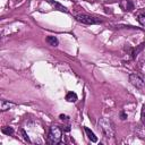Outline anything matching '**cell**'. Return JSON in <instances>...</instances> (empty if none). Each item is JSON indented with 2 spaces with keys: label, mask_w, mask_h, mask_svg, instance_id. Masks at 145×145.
<instances>
[{
  "label": "cell",
  "mask_w": 145,
  "mask_h": 145,
  "mask_svg": "<svg viewBox=\"0 0 145 145\" xmlns=\"http://www.w3.org/2000/svg\"><path fill=\"white\" fill-rule=\"evenodd\" d=\"M76 20L83 23V24H87V25H94V24H100L102 23V19L89 16V15H85V14H78L75 16Z\"/></svg>",
  "instance_id": "obj_3"
},
{
  "label": "cell",
  "mask_w": 145,
  "mask_h": 145,
  "mask_svg": "<svg viewBox=\"0 0 145 145\" xmlns=\"http://www.w3.org/2000/svg\"><path fill=\"white\" fill-rule=\"evenodd\" d=\"M84 129H85V133H86L88 139H89L91 142H93V143H96V142H97V137L95 136V134H94L89 128H87V127H84Z\"/></svg>",
  "instance_id": "obj_9"
},
{
  "label": "cell",
  "mask_w": 145,
  "mask_h": 145,
  "mask_svg": "<svg viewBox=\"0 0 145 145\" xmlns=\"http://www.w3.org/2000/svg\"><path fill=\"white\" fill-rule=\"evenodd\" d=\"M14 106H15V103H12V102H9V101H6V100H1L0 101V110L1 111L9 110V109H11Z\"/></svg>",
  "instance_id": "obj_8"
},
{
  "label": "cell",
  "mask_w": 145,
  "mask_h": 145,
  "mask_svg": "<svg viewBox=\"0 0 145 145\" xmlns=\"http://www.w3.org/2000/svg\"><path fill=\"white\" fill-rule=\"evenodd\" d=\"M1 131H2V134H5V135H12L14 133H15V130H14V128L12 127H2V129H1Z\"/></svg>",
  "instance_id": "obj_12"
},
{
  "label": "cell",
  "mask_w": 145,
  "mask_h": 145,
  "mask_svg": "<svg viewBox=\"0 0 145 145\" xmlns=\"http://www.w3.org/2000/svg\"><path fill=\"white\" fill-rule=\"evenodd\" d=\"M140 118H142V122L145 126V104L142 106V112H140Z\"/></svg>",
  "instance_id": "obj_15"
},
{
  "label": "cell",
  "mask_w": 145,
  "mask_h": 145,
  "mask_svg": "<svg viewBox=\"0 0 145 145\" xmlns=\"http://www.w3.org/2000/svg\"><path fill=\"white\" fill-rule=\"evenodd\" d=\"M97 128L105 138H112L114 136V125L108 118H100L97 121Z\"/></svg>",
  "instance_id": "obj_1"
},
{
  "label": "cell",
  "mask_w": 145,
  "mask_h": 145,
  "mask_svg": "<svg viewBox=\"0 0 145 145\" xmlns=\"http://www.w3.org/2000/svg\"><path fill=\"white\" fill-rule=\"evenodd\" d=\"M120 119H121V120H125V119H127V114H126L123 111H121V112H120Z\"/></svg>",
  "instance_id": "obj_16"
},
{
  "label": "cell",
  "mask_w": 145,
  "mask_h": 145,
  "mask_svg": "<svg viewBox=\"0 0 145 145\" xmlns=\"http://www.w3.org/2000/svg\"><path fill=\"white\" fill-rule=\"evenodd\" d=\"M20 133H22V135H23V138H24V140H26L27 143H31V139H29L28 135L26 134V131H25L24 129H20Z\"/></svg>",
  "instance_id": "obj_14"
},
{
  "label": "cell",
  "mask_w": 145,
  "mask_h": 145,
  "mask_svg": "<svg viewBox=\"0 0 145 145\" xmlns=\"http://www.w3.org/2000/svg\"><path fill=\"white\" fill-rule=\"evenodd\" d=\"M77 99H78V96H77V94L75 92H68L67 95H66V100L68 102H76Z\"/></svg>",
  "instance_id": "obj_10"
},
{
  "label": "cell",
  "mask_w": 145,
  "mask_h": 145,
  "mask_svg": "<svg viewBox=\"0 0 145 145\" xmlns=\"http://www.w3.org/2000/svg\"><path fill=\"white\" fill-rule=\"evenodd\" d=\"M144 45H145V44H144V43H142V44H139V46H138L137 49H133V53H131V57H133V58H136V57H137V54H138V53H139V52L143 50Z\"/></svg>",
  "instance_id": "obj_13"
},
{
  "label": "cell",
  "mask_w": 145,
  "mask_h": 145,
  "mask_svg": "<svg viewBox=\"0 0 145 145\" xmlns=\"http://www.w3.org/2000/svg\"><path fill=\"white\" fill-rule=\"evenodd\" d=\"M129 82L131 83L133 86H135L136 88H138V89H140L142 92L145 93V82H144V79L139 75L130 74L129 75Z\"/></svg>",
  "instance_id": "obj_4"
},
{
  "label": "cell",
  "mask_w": 145,
  "mask_h": 145,
  "mask_svg": "<svg viewBox=\"0 0 145 145\" xmlns=\"http://www.w3.org/2000/svg\"><path fill=\"white\" fill-rule=\"evenodd\" d=\"M119 7L122 9V11L130 12L135 9V5L131 0H119Z\"/></svg>",
  "instance_id": "obj_5"
},
{
  "label": "cell",
  "mask_w": 145,
  "mask_h": 145,
  "mask_svg": "<svg viewBox=\"0 0 145 145\" xmlns=\"http://www.w3.org/2000/svg\"><path fill=\"white\" fill-rule=\"evenodd\" d=\"M54 9H57V10H59V11H62V12H68V9L65 7V6H62L61 3H59V2H57V1H53V0H46Z\"/></svg>",
  "instance_id": "obj_7"
},
{
  "label": "cell",
  "mask_w": 145,
  "mask_h": 145,
  "mask_svg": "<svg viewBox=\"0 0 145 145\" xmlns=\"http://www.w3.org/2000/svg\"><path fill=\"white\" fill-rule=\"evenodd\" d=\"M135 16H136V18H137L138 23H139L142 26H144V27H145V8L137 10V11H136V14H135Z\"/></svg>",
  "instance_id": "obj_6"
},
{
  "label": "cell",
  "mask_w": 145,
  "mask_h": 145,
  "mask_svg": "<svg viewBox=\"0 0 145 145\" xmlns=\"http://www.w3.org/2000/svg\"><path fill=\"white\" fill-rule=\"evenodd\" d=\"M61 137H62V130L60 129V127L57 125L51 126L48 136V143L51 145H57L61 142Z\"/></svg>",
  "instance_id": "obj_2"
},
{
  "label": "cell",
  "mask_w": 145,
  "mask_h": 145,
  "mask_svg": "<svg viewBox=\"0 0 145 145\" xmlns=\"http://www.w3.org/2000/svg\"><path fill=\"white\" fill-rule=\"evenodd\" d=\"M46 42L50 44V45H52V46H57L58 44H59V41H58V39L56 37V36H48L46 37Z\"/></svg>",
  "instance_id": "obj_11"
},
{
  "label": "cell",
  "mask_w": 145,
  "mask_h": 145,
  "mask_svg": "<svg viewBox=\"0 0 145 145\" xmlns=\"http://www.w3.org/2000/svg\"><path fill=\"white\" fill-rule=\"evenodd\" d=\"M59 118H60L61 120H67V119H68V117H67V116H65V114H60V116H59Z\"/></svg>",
  "instance_id": "obj_17"
}]
</instances>
